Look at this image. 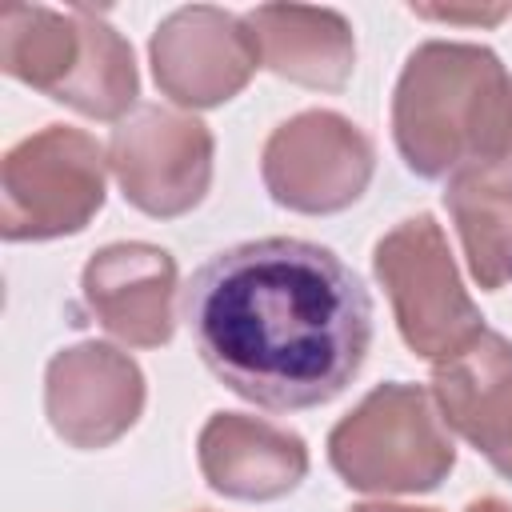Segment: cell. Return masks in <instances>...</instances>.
Instances as JSON below:
<instances>
[{
    "label": "cell",
    "mask_w": 512,
    "mask_h": 512,
    "mask_svg": "<svg viewBox=\"0 0 512 512\" xmlns=\"http://www.w3.org/2000/svg\"><path fill=\"white\" fill-rule=\"evenodd\" d=\"M104 204V148L64 124H48L8 148L0 168L4 240H52L80 232Z\"/></svg>",
    "instance_id": "6"
},
{
    "label": "cell",
    "mask_w": 512,
    "mask_h": 512,
    "mask_svg": "<svg viewBox=\"0 0 512 512\" xmlns=\"http://www.w3.org/2000/svg\"><path fill=\"white\" fill-rule=\"evenodd\" d=\"M0 64L28 88L96 120H120L136 104L132 44L92 8H8L0 16Z\"/></svg>",
    "instance_id": "3"
},
{
    "label": "cell",
    "mask_w": 512,
    "mask_h": 512,
    "mask_svg": "<svg viewBox=\"0 0 512 512\" xmlns=\"http://www.w3.org/2000/svg\"><path fill=\"white\" fill-rule=\"evenodd\" d=\"M200 360L236 396L296 412L340 396L372 344V300L324 244L264 236L204 260L184 288Z\"/></svg>",
    "instance_id": "1"
},
{
    "label": "cell",
    "mask_w": 512,
    "mask_h": 512,
    "mask_svg": "<svg viewBox=\"0 0 512 512\" xmlns=\"http://www.w3.org/2000/svg\"><path fill=\"white\" fill-rule=\"evenodd\" d=\"M508 160H512V156H508Z\"/></svg>",
    "instance_id": "19"
},
{
    "label": "cell",
    "mask_w": 512,
    "mask_h": 512,
    "mask_svg": "<svg viewBox=\"0 0 512 512\" xmlns=\"http://www.w3.org/2000/svg\"><path fill=\"white\" fill-rule=\"evenodd\" d=\"M196 456L204 480L232 500H276L308 476V448L296 432L240 412L208 416Z\"/></svg>",
    "instance_id": "13"
},
{
    "label": "cell",
    "mask_w": 512,
    "mask_h": 512,
    "mask_svg": "<svg viewBox=\"0 0 512 512\" xmlns=\"http://www.w3.org/2000/svg\"><path fill=\"white\" fill-rule=\"evenodd\" d=\"M348 512H436V508H412V504H356Z\"/></svg>",
    "instance_id": "17"
},
{
    "label": "cell",
    "mask_w": 512,
    "mask_h": 512,
    "mask_svg": "<svg viewBox=\"0 0 512 512\" xmlns=\"http://www.w3.org/2000/svg\"><path fill=\"white\" fill-rule=\"evenodd\" d=\"M432 400L444 424L512 480V340L484 328L440 360L432 368Z\"/></svg>",
    "instance_id": "11"
},
{
    "label": "cell",
    "mask_w": 512,
    "mask_h": 512,
    "mask_svg": "<svg viewBox=\"0 0 512 512\" xmlns=\"http://www.w3.org/2000/svg\"><path fill=\"white\" fill-rule=\"evenodd\" d=\"M44 408L52 432L72 448H108L144 408V376L132 356L84 340L48 360Z\"/></svg>",
    "instance_id": "10"
},
{
    "label": "cell",
    "mask_w": 512,
    "mask_h": 512,
    "mask_svg": "<svg viewBox=\"0 0 512 512\" xmlns=\"http://www.w3.org/2000/svg\"><path fill=\"white\" fill-rule=\"evenodd\" d=\"M108 164L128 204L168 220L204 200L212 180V132L196 116L140 104L112 128Z\"/></svg>",
    "instance_id": "8"
},
{
    "label": "cell",
    "mask_w": 512,
    "mask_h": 512,
    "mask_svg": "<svg viewBox=\"0 0 512 512\" xmlns=\"http://www.w3.org/2000/svg\"><path fill=\"white\" fill-rule=\"evenodd\" d=\"M392 136L424 180L496 168L512 156V76L480 44L428 40L396 80Z\"/></svg>",
    "instance_id": "2"
},
{
    "label": "cell",
    "mask_w": 512,
    "mask_h": 512,
    "mask_svg": "<svg viewBox=\"0 0 512 512\" xmlns=\"http://www.w3.org/2000/svg\"><path fill=\"white\" fill-rule=\"evenodd\" d=\"M376 148L360 124L340 112L312 108L284 120L260 156L264 184L292 212H340L356 204L372 180Z\"/></svg>",
    "instance_id": "7"
},
{
    "label": "cell",
    "mask_w": 512,
    "mask_h": 512,
    "mask_svg": "<svg viewBox=\"0 0 512 512\" xmlns=\"http://www.w3.org/2000/svg\"><path fill=\"white\" fill-rule=\"evenodd\" d=\"M84 304L116 340L160 348L172 340L176 260L156 244H108L80 276Z\"/></svg>",
    "instance_id": "12"
},
{
    "label": "cell",
    "mask_w": 512,
    "mask_h": 512,
    "mask_svg": "<svg viewBox=\"0 0 512 512\" xmlns=\"http://www.w3.org/2000/svg\"><path fill=\"white\" fill-rule=\"evenodd\" d=\"M152 72L168 100L212 108L232 100L264 64L248 16L224 8H180L152 36Z\"/></svg>",
    "instance_id": "9"
},
{
    "label": "cell",
    "mask_w": 512,
    "mask_h": 512,
    "mask_svg": "<svg viewBox=\"0 0 512 512\" xmlns=\"http://www.w3.org/2000/svg\"><path fill=\"white\" fill-rule=\"evenodd\" d=\"M248 24L260 44L264 68L284 80L336 92L352 76L356 44L352 28L332 8H300V4H260L248 12Z\"/></svg>",
    "instance_id": "14"
},
{
    "label": "cell",
    "mask_w": 512,
    "mask_h": 512,
    "mask_svg": "<svg viewBox=\"0 0 512 512\" xmlns=\"http://www.w3.org/2000/svg\"><path fill=\"white\" fill-rule=\"evenodd\" d=\"M372 268L388 292L396 328L416 356L440 364L484 332V316L460 284L448 236L436 216H408L388 236H380Z\"/></svg>",
    "instance_id": "5"
},
{
    "label": "cell",
    "mask_w": 512,
    "mask_h": 512,
    "mask_svg": "<svg viewBox=\"0 0 512 512\" xmlns=\"http://www.w3.org/2000/svg\"><path fill=\"white\" fill-rule=\"evenodd\" d=\"M464 512H512V508H508L500 496H480V500H472Z\"/></svg>",
    "instance_id": "18"
},
{
    "label": "cell",
    "mask_w": 512,
    "mask_h": 512,
    "mask_svg": "<svg viewBox=\"0 0 512 512\" xmlns=\"http://www.w3.org/2000/svg\"><path fill=\"white\" fill-rule=\"evenodd\" d=\"M328 460L360 492H428L452 472L456 444L432 392L392 380L332 428Z\"/></svg>",
    "instance_id": "4"
},
{
    "label": "cell",
    "mask_w": 512,
    "mask_h": 512,
    "mask_svg": "<svg viewBox=\"0 0 512 512\" xmlns=\"http://www.w3.org/2000/svg\"><path fill=\"white\" fill-rule=\"evenodd\" d=\"M416 16H432V20H448V24H496L508 16V8H412Z\"/></svg>",
    "instance_id": "16"
},
{
    "label": "cell",
    "mask_w": 512,
    "mask_h": 512,
    "mask_svg": "<svg viewBox=\"0 0 512 512\" xmlns=\"http://www.w3.org/2000/svg\"><path fill=\"white\" fill-rule=\"evenodd\" d=\"M444 204L456 220L468 272L480 288L496 292L512 284V172L472 168L448 180Z\"/></svg>",
    "instance_id": "15"
}]
</instances>
